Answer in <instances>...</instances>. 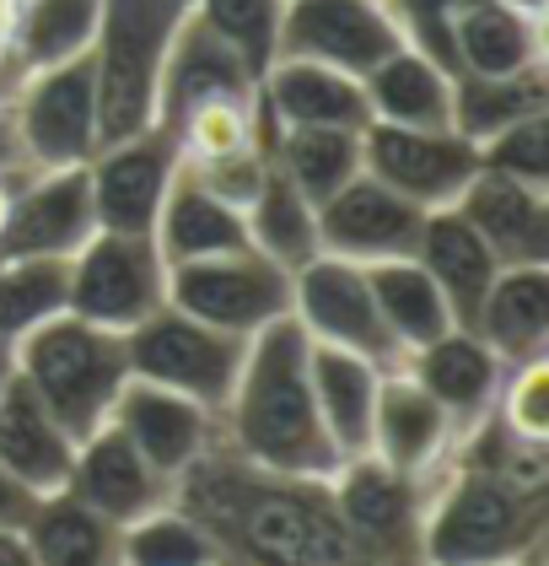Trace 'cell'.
<instances>
[{"mask_svg":"<svg viewBox=\"0 0 549 566\" xmlns=\"http://www.w3.org/2000/svg\"><path fill=\"white\" fill-rule=\"evenodd\" d=\"M307 373H313V399H318V421L335 442L339 459H356L372 448V416H378L382 367L356 356V350L313 346L307 350Z\"/></svg>","mask_w":549,"mask_h":566,"instance_id":"cell-28","label":"cell"},{"mask_svg":"<svg viewBox=\"0 0 549 566\" xmlns=\"http://www.w3.org/2000/svg\"><path fill=\"white\" fill-rule=\"evenodd\" d=\"M367 566H431L421 551H399V556H372Z\"/></svg>","mask_w":549,"mask_h":566,"instance_id":"cell-49","label":"cell"},{"mask_svg":"<svg viewBox=\"0 0 549 566\" xmlns=\"http://www.w3.org/2000/svg\"><path fill=\"white\" fill-rule=\"evenodd\" d=\"M33 566H119V528L82 507L71 491H49L22 523Z\"/></svg>","mask_w":549,"mask_h":566,"instance_id":"cell-32","label":"cell"},{"mask_svg":"<svg viewBox=\"0 0 549 566\" xmlns=\"http://www.w3.org/2000/svg\"><path fill=\"white\" fill-rule=\"evenodd\" d=\"M168 303V260L151 232H92L71 260V313L129 335Z\"/></svg>","mask_w":549,"mask_h":566,"instance_id":"cell-8","label":"cell"},{"mask_svg":"<svg viewBox=\"0 0 549 566\" xmlns=\"http://www.w3.org/2000/svg\"><path fill=\"white\" fill-rule=\"evenodd\" d=\"M0 566H33V551H28L22 528H0Z\"/></svg>","mask_w":549,"mask_h":566,"instance_id":"cell-48","label":"cell"},{"mask_svg":"<svg viewBox=\"0 0 549 566\" xmlns=\"http://www.w3.org/2000/svg\"><path fill=\"white\" fill-rule=\"evenodd\" d=\"M103 22V0H22L17 6V54L22 71L65 65L92 49Z\"/></svg>","mask_w":549,"mask_h":566,"instance_id":"cell-38","label":"cell"},{"mask_svg":"<svg viewBox=\"0 0 549 566\" xmlns=\"http://www.w3.org/2000/svg\"><path fill=\"white\" fill-rule=\"evenodd\" d=\"M189 178H200L215 200L249 211V200L258 195V184L270 174V151H243V157H226V163H211V168H183Z\"/></svg>","mask_w":549,"mask_h":566,"instance_id":"cell-44","label":"cell"},{"mask_svg":"<svg viewBox=\"0 0 549 566\" xmlns=\"http://www.w3.org/2000/svg\"><path fill=\"white\" fill-rule=\"evenodd\" d=\"M65 491H71L82 507H92L103 523L125 528V523L146 518V513H157V507H168L172 475H162V470L108 421V427H97L92 437L76 442Z\"/></svg>","mask_w":549,"mask_h":566,"instance_id":"cell-15","label":"cell"},{"mask_svg":"<svg viewBox=\"0 0 549 566\" xmlns=\"http://www.w3.org/2000/svg\"><path fill=\"white\" fill-rule=\"evenodd\" d=\"M511 6H522V11H539V17H549V0H511Z\"/></svg>","mask_w":549,"mask_h":566,"instance_id":"cell-52","label":"cell"},{"mask_svg":"<svg viewBox=\"0 0 549 566\" xmlns=\"http://www.w3.org/2000/svg\"><path fill=\"white\" fill-rule=\"evenodd\" d=\"M549 65V28L511 0H474L453 22V76H522Z\"/></svg>","mask_w":549,"mask_h":566,"instance_id":"cell-23","label":"cell"},{"mask_svg":"<svg viewBox=\"0 0 549 566\" xmlns=\"http://www.w3.org/2000/svg\"><path fill=\"white\" fill-rule=\"evenodd\" d=\"M431 211L415 200H404L399 189H388L382 178L356 174L345 189H335L318 206V249L350 264H382V260H410L421 243V227Z\"/></svg>","mask_w":549,"mask_h":566,"instance_id":"cell-13","label":"cell"},{"mask_svg":"<svg viewBox=\"0 0 549 566\" xmlns=\"http://www.w3.org/2000/svg\"><path fill=\"white\" fill-rule=\"evenodd\" d=\"M172 502L211 534L221 566H367L372 551L339 518L329 475L258 470L226 442L172 480Z\"/></svg>","mask_w":549,"mask_h":566,"instance_id":"cell-1","label":"cell"},{"mask_svg":"<svg viewBox=\"0 0 549 566\" xmlns=\"http://www.w3.org/2000/svg\"><path fill=\"white\" fill-rule=\"evenodd\" d=\"M496 566H545V551H534V556H511V562H496Z\"/></svg>","mask_w":549,"mask_h":566,"instance_id":"cell-51","label":"cell"},{"mask_svg":"<svg viewBox=\"0 0 549 566\" xmlns=\"http://www.w3.org/2000/svg\"><path fill=\"white\" fill-rule=\"evenodd\" d=\"M292 318L302 324V335L313 346L356 350V356L378 361L382 373L404 367V350L393 346V335L378 313L367 264L335 260V254L307 260L292 275Z\"/></svg>","mask_w":549,"mask_h":566,"instance_id":"cell-10","label":"cell"},{"mask_svg":"<svg viewBox=\"0 0 549 566\" xmlns=\"http://www.w3.org/2000/svg\"><path fill=\"white\" fill-rule=\"evenodd\" d=\"M307 350L313 340L302 335L296 318H281L249 340L243 373L221 410V442L258 470H281V475H335L339 470L335 442L318 421Z\"/></svg>","mask_w":549,"mask_h":566,"instance_id":"cell-2","label":"cell"},{"mask_svg":"<svg viewBox=\"0 0 549 566\" xmlns=\"http://www.w3.org/2000/svg\"><path fill=\"white\" fill-rule=\"evenodd\" d=\"M382 6H388V17H393L404 44L453 71V22L464 17L474 0H382Z\"/></svg>","mask_w":549,"mask_h":566,"instance_id":"cell-43","label":"cell"},{"mask_svg":"<svg viewBox=\"0 0 549 566\" xmlns=\"http://www.w3.org/2000/svg\"><path fill=\"white\" fill-rule=\"evenodd\" d=\"M17 6L22 0H0V103H11V92L22 87V54H17Z\"/></svg>","mask_w":549,"mask_h":566,"instance_id":"cell-45","label":"cell"},{"mask_svg":"<svg viewBox=\"0 0 549 566\" xmlns=\"http://www.w3.org/2000/svg\"><path fill=\"white\" fill-rule=\"evenodd\" d=\"M11 373H17V361H11V346H0V394L11 384Z\"/></svg>","mask_w":549,"mask_h":566,"instance_id":"cell-50","label":"cell"},{"mask_svg":"<svg viewBox=\"0 0 549 566\" xmlns=\"http://www.w3.org/2000/svg\"><path fill=\"white\" fill-rule=\"evenodd\" d=\"M17 378L49 405V416L76 437H92L108 427L114 405L129 384V350L119 329L86 324L76 313H60L39 324L33 335H22L11 346Z\"/></svg>","mask_w":549,"mask_h":566,"instance_id":"cell-4","label":"cell"},{"mask_svg":"<svg viewBox=\"0 0 549 566\" xmlns=\"http://www.w3.org/2000/svg\"><path fill=\"white\" fill-rule=\"evenodd\" d=\"M151 238H157V254H162L168 270H172V264L215 260V254L249 249V221H243L237 206L215 200L200 178H189L183 168H178L168 200H162V211H157Z\"/></svg>","mask_w":549,"mask_h":566,"instance_id":"cell-29","label":"cell"},{"mask_svg":"<svg viewBox=\"0 0 549 566\" xmlns=\"http://www.w3.org/2000/svg\"><path fill=\"white\" fill-rule=\"evenodd\" d=\"M243 221H249V243H254L264 260L292 270V275L307 260L324 254V249H318V206H313L275 163H270V174L258 184V195L249 200Z\"/></svg>","mask_w":549,"mask_h":566,"instance_id":"cell-34","label":"cell"},{"mask_svg":"<svg viewBox=\"0 0 549 566\" xmlns=\"http://www.w3.org/2000/svg\"><path fill=\"white\" fill-rule=\"evenodd\" d=\"M71 459H76V437L11 373V384L0 394V470L17 475L33 496H49V491H65Z\"/></svg>","mask_w":549,"mask_h":566,"instance_id":"cell-25","label":"cell"},{"mask_svg":"<svg viewBox=\"0 0 549 566\" xmlns=\"http://www.w3.org/2000/svg\"><path fill=\"white\" fill-rule=\"evenodd\" d=\"M119 566H221L211 534L178 502L119 528Z\"/></svg>","mask_w":549,"mask_h":566,"instance_id":"cell-39","label":"cell"},{"mask_svg":"<svg viewBox=\"0 0 549 566\" xmlns=\"http://www.w3.org/2000/svg\"><path fill=\"white\" fill-rule=\"evenodd\" d=\"M125 350H129V378L189 394V399H200L205 410L221 416L226 399H232L237 373H243L249 340L226 335V329H211L194 313L162 303L151 318H140L125 335Z\"/></svg>","mask_w":549,"mask_h":566,"instance_id":"cell-6","label":"cell"},{"mask_svg":"<svg viewBox=\"0 0 549 566\" xmlns=\"http://www.w3.org/2000/svg\"><path fill=\"white\" fill-rule=\"evenodd\" d=\"M528 114H549V65L522 76H453V130L474 146Z\"/></svg>","mask_w":549,"mask_h":566,"instance_id":"cell-36","label":"cell"},{"mask_svg":"<svg viewBox=\"0 0 549 566\" xmlns=\"http://www.w3.org/2000/svg\"><path fill=\"white\" fill-rule=\"evenodd\" d=\"M258 103L275 130H367L372 125L361 82L302 54L270 60V71L258 76Z\"/></svg>","mask_w":549,"mask_h":566,"instance_id":"cell-20","label":"cell"},{"mask_svg":"<svg viewBox=\"0 0 549 566\" xmlns=\"http://www.w3.org/2000/svg\"><path fill=\"white\" fill-rule=\"evenodd\" d=\"M453 448H458L453 416H447L404 367L382 373L378 416H372V448H367V453L382 459L388 470H399V475L431 485L436 470L453 459Z\"/></svg>","mask_w":549,"mask_h":566,"instance_id":"cell-18","label":"cell"},{"mask_svg":"<svg viewBox=\"0 0 549 566\" xmlns=\"http://www.w3.org/2000/svg\"><path fill=\"white\" fill-rule=\"evenodd\" d=\"M361 174L382 178L421 211H453L474 174L479 146L458 130H404V125H367L361 130Z\"/></svg>","mask_w":549,"mask_h":566,"instance_id":"cell-11","label":"cell"},{"mask_svg":"<svg viewBox=\"0 0 549 566\" xmlns=\"http://www.w3.org/2000/svg\"><path fill=\"white\" fill-rule=\"evenodd\" d=\"M28 174H39V168H33V157H28V146L17 135L11 108L0 103V178H28Z\"/></svg>","mask_w":549,"mask_h":566,"instance_id":"cell-46","label":"cell"},{"mask_svg":"<svg viewBox=\"0 0 549 566\" xmlns=\"http://www.w3.org/2000/svg\"><path fill=\"white\" fill-rule=\"evenodd\" d=\"M372 125H404V130H453V71L431 54L399 44L382 65L361 76Z\"/></svg>","mask_w":549,"mask_h":566,"instance_id":"cell-26","label":"cell"},{"mask_svg":"<svg viewBox=\"0 0 549 566\" xmlns=\"http://www.w3.org/2000/svg\"><path fill=\"white\" fill-rule=\"evenodd\" d=\"M194 17L237 49V54L254 65V76H264L270 60L281 54L286 0H194Z\"/></svg>","mask_w":549,"mask_h":566,"instance_id":"cell-40","label":"cell"},{"mask_svg":"<svg viewBox=\"0 0 549 566\" xmlns=\"http://www.w3.org/2000/svg\"><path fill=\"white\" fill-rule=\"evenodd\" d=\"M33 502H39V496H33L22 480L0 470V528H22V523H28V513H33Z\"/></svg>","mask_w":549,"mask_h":566,"instance_id":"cell-47","label":"cell"},{"mask_svg":"<svg viewBox=\"0 0 549 566\" xmlns=\"http://www.w3.org/2000/svg\"><path fill=\"white\" fill-rule=\"evenodd\" d=\"M254 65L226 44L215 28H205L194 11H183L178 33H172L168 65H162V92H157V125H172L183 108L221 97V92H254Z\"/></svg>","mask_w":549,"mask_h":566,"instance_id":"cell-24","label":"cell"},{"mask_svg":"<svg viewBox=\"0 0 549 566\" xmlns=\"http://www.w3.org/2000/svg\"><path fill=\"white\" fill-rule=\"evenodd\" d=\"M511 437H528V442H549V356L534 361H517L502 378L496 394V410H490Z\"/></svg>","mask_w":549,"mask_h":566,"instance_id":"cell-42","label":"cell"},{"mask_svg":"<svg viewBox=\"0 0 549 566\" xmlns=\"http://www.w3.org/2000/svg\"><path fill=\"white\" fill-rule=\"evenodd\" d=\"M468 329L507 367L549 356V264H502Z\"/></svg>","mask_w":549,"mask_h":566,"instance_id":"cell-27","label":"cell"},{"mask_svg":"<svg viewBox=\"0 0 549 566\" xmlns=\"http://www.w3.org/2000/svg\"><path fill=\"white\" fill-rule=\"evenodd\" d=\"M162 130L178 146V168H211V163L243 157V151H270V140H275V125L258 103V87L205 97V103L183 108Z\"/></svg>","mask_w":549,"mask_h":566,"instance_id":"cell-31","label":"cell"},{"mask_svg":"<svg viewBox=\"0 0 549 566\" xmlns=\"http://www.w3.org/2000/svg\"><path fill=\"white\" fill-rule=\"evenodd\" d=\"M399 44L404 39L382 0H286V17H281V54L335 65L356 82Z\"/></svg>","mask_w":549,"mask_h":566,"instance_id":"cell-14","label":"cell"},{"mask_svg":"<svg viewBox=\"0 0 549 566\" xmlns=\"http://www.w3.org/2000/svg\"><path fill=\"white\" fill-rule=\"evenodd\" d=\"M172 6H183V11H194V0H172Z\"/></svg>","mask_w":549,"mask_h":566,"instance_id":"cell-53","label":"cell"},{"mask_svg":"<svg viewBox=\"0 0 549 566\" xmlns=\"http://www.w3.org/2000/svg\"><path fill=\"white\" fill-rule=\"evenodd\" d=\"M97 232L92 211V184L82 168H39L17 189L6 227H0V254H49V260H76L82 243Z\"/></svg>","mask_w":549,"mask_h":566,"instance_id":"cell-17","label":"cell"},{"mask_svg":"<svg viewBox=\"0 0 549 566\" xmlns=\"http://www.w3.org/2000/svg\"><path fill=\"white\" fill-rule=\"evenodd\" d=\"M339 518L350 523V534L372 551V556H399V551H421V513H425V480H410L388 470L372 453L339 459L329 475Z\"/></svg>","mask_w":549,"mask_h":566,"instance_id":"cell-16","label":"cell"},{"mask_svg":"<svg viewBox=\"0 0 549 566\" xmlns=\"http://www.w3.org/2000/svg\"><path fill=\"white\" fill-rule=\"evenodd\" d=\"M479 168L549 189V114H528L507 130H496L490 140H479Z\"/></svg>","mask_w":549,"mask_h":566,"instance_id":"cell-41","label":"cell"},{"mask_svg":"<svg viewBox=\"0 0 549 566\" xmlns=\"http://www.w3.org/2000/svg\"><path fill=\"white\" fill-rule=\"evenodd\" d=\"M172 178H178V146L162 125L97 146L86 163L97 227L103 232H151Z\"/></svg>","mask_w":549,"mask_h":566,"instance_id":"cell-12","label":"cell"},{"mask_svg":"<svg viewBox=\"0 0 549 566\" xmlns=\"http://www.w3.org/2000/svg\"><path fill=\"white\" fill-rule=\"evenodd\" d=\"M168 303L194 313L200 324L254 340L258 329L292 318V270L264 260L254 243L215 254V260H189L168 270Z\"/></svg>","mask_w":549,"mask_h":566,"instance_id":"cell-7","label":"cell"},{"mask_svg":"<svg viewBox=\"0 0 549 566\" xmlns=\"http://www.w3.org/2000/svg\"><path fill=\"white\" fill-rule=\"evenodd\" d=\"M549 545V491H528L502 470L453 448L421 513V556L431 566H496Z\"/></svg>","mask_w":549,"mask_h":566,"instance_id":"cell-3","label":"cell"},{"mask_svg":"<svg viewBox=\"0 0 549 566\" xmlns=\"http://www.w3.org/2000/svg\"><path fill=\"white\" fill-rule=\"evenodd\" d=\"M404 373H410V378H415V384L453 416V427H458V437H464L496 410V394H502V378H507V361L485 346L474 329L458 324V329H447L442 340L410 350V356H404Z\"/></svg>","mask_w":549,"mask_h":566,"instance_id":"cell-21","label":"cell"},{"mask_svg":"<svg viewBox=\"0 0 549 566\" xmlns=\"http://www.w3.org/2000/svg\"><path fill=\"white\" fill-rule=\"evenodd\" d=\"M415 260L421 270L436 281V292L447 297L458 324H474V313L485 303L490 281L502 275V260L490 254V243L468 227L458 211H431L421 227V243H415Z\"/></svg>","mask_w":549,"mask_h":566,"instance_id":"cell-30","label":"cell"},{"mask_svg":"<svg viewBox=\"0 0 549 566\" xmlns=\"http://www.w3.org/2000/svg\"><path fill=\"white\" fill-rule=\"evenodd\" d=\"M367 281H372V297H378V313L393 335V346L404 350H421L431 340H442L447 329H458L453 307L447 297L436 292V281L421 270V260H382V264H367Z\"/></svg>","mask_w":549,"mask_h":566,"instance_id":"cell-33","label":"cell"},{"mask_svg":"<svg viewBox=\"0 0 549 566\" xmlns=\"http://www.w3.org/2000/svg\"><path fill=\"white\" fill-rule=\"evenodd\" d=\"M60 313H71V260L0 254V346H17Z\"/></svg>","mask_w":549,"mask_h":566,"instance_id":"cell-35","label":"cell"},{"mask_svg":"<svg viewBox=\"0 0 549 566\" xmlns=\"http://www.w3.org/2000/svg\"><path fill=\"white\" fill-rule=\"evenodd\" d=\"M6 108L17 119V135H22L33 168H82V163H92V151L103 146L92 49L65 60V65L28 71Z\"/></svg>","mask_w":549,"mask_h":566,"instance_id":"cell-9","label":"cell"},{"mask_svg":"<svg viewBox=\"0 0 549 566\" xmlns=\"http://www.w3.org/2000/svg\"><path fill=\"white\" fill-rule=\"evenodd\" d=\"M108 421L172 480L183 475L200 453H211L215 442H221V416H215V410H205V405L189 399V394L146 384V378H129Z\"/></svg>","mask_w":549,"mask_h":566,"instance_id":"cell-19","label":"cell"},{"mask_svg":"<svg viewBox=\"0 0 549 566\" xmlns=\"http://www.w3.org/2000/svg\"><path fill=\"white\" fill-rule=\"evenodd\" d=\"M453 211L490 243L502 264H549V189L479 168Z\"/></svg>","mask_w":549,"mask_h":566,"instance_id":"cell-22","label":"cell"},{"mask_svg":"<svg viewBox=\"0 0 549 566\" xmlns=\"http://www.w3.org/2000/svg\"><path fill=\"white\" fill-rule=\"evenodd\" d=\"M270 163L292 178L313 206H324L335 189H345L361 174V130H275Z\"/></svg>","mask_w":549,"mask_h":566,"instance_id":"cell-37","label":"cell"},{"mask_svg":"<svg viewBox=\"0 0 549 566\" xmlns=\"http://www.w3.org/2000/svg\"><path fill=\"white\" fill-rule=\"evenodd\" d=\"M178 22H183V6L172 0H103V22L92 39L103 146L157 125V92H162V65H168Z\"/></svg>","mask_w":549,"mask_h":566,"instance_id":"cell-5","label":"cell"}]
</instances>
